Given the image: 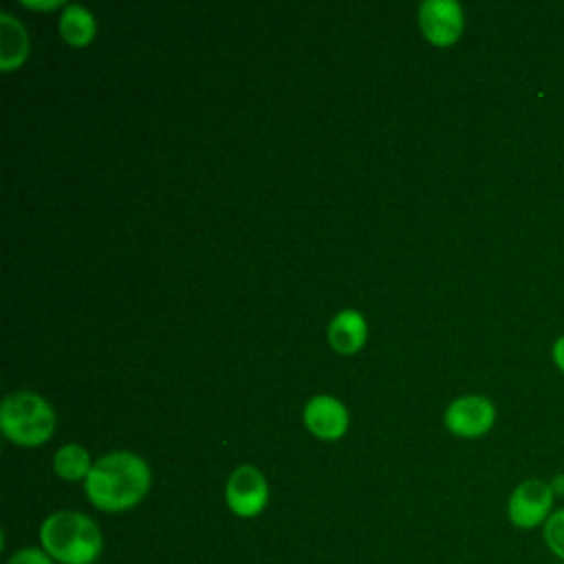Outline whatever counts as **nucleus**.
<instances>
[{
	"mask_svg": "<svg viewBox=\"0 0 564 564\" xmlns=\"http://www.w3.org/2000/svg\"><path fill=\"white\" fill-rule=\"evenodd\" d=\"M551 485H553V491H555V496H564V474L555 476V478L551 480Z\"/></svg>",
	"mask_w": 564,
	"mask_h": 564,
	"instance_id": "obj_17",
	"label": "nucleus"
},
{
	"mask_svg": "<svg viewBox=\"0 0 564 564\" xmlns=\"http://www.w3.org/2000/svg\"><path fill=\"white\" fill-rule=\"evenodd\" d=\"M0 427L15 445L33 447L51 438L55 430L53 408L35 392H11L0 408Z\"/></svg>",
	"mask_w": 564,
	"mask_h": 564,
	"instance_id": "obj_3",
	"label": "nucleus"
},
{
	"mask_svg": "<svg viewBox=\"0 0 564 564\" xmlns=\"http://www.w3.org/2000/svg\"><path fill=\"white\" fill-rule=\"evenodd\" d=\"M53 469L62 480H86V476L93 469V460L86 447L77 443L62 445L53 456Z\"/></svg>",
	"mask_w": 564,
	"mask_h": 564,
	"instance_id": "obj_11",
	"label": "nucleus"
},
{
	"mask_svg": "<svg viewBox=\"0 0 564 564\" xmlns=\"http://www.w3.org/2000/svg\"><path fill=\"white\" fill-rule=\"evenodd\" d=\"M150 467L132 452H112L93 463L84 480L86 498L93 507L119 513L137 507L150 489Z\"/></svg>",
	"mask_w": 564,
	"mask_h": 564,
	"instance_id": "obj_1",
	"label": "nucleus"
},
{
	"mask_svg": "<svg viewBox=\"0 0 564 564\" xmlns=\"http://www.w3.org/2000/svg\"><path fill=\"white\" fill-rule=\"evenodd\" d=\"M304 423L317 438L335 441L348 427V412L337 399L328 394H319L306 403Z\"/></svg>",
	"mask_w": 564,
	"mask_h": 564,
	"instance_id": "obj_8",
	"label": "nucleus"
},
{
	"mask_svg": "<svg viewBox=\"0 0 564 564\" xmlns=\"http://www.w3.org/2000/svg\"><path fill=\"white\" fill-rule=\"evenodd\" d=\"M540 531L549 553L557 562H564V507H557Z\"/></svg>",
	"mask_w": 564,
	"mask_h": 564,
	"instance_id": "obj_13",
	"label": "nucleus"
},
{
	"mask_svg": "<svg viewBox=\"0 0 564 564\" xmlns=\"http://www.w3.org/2000/svg\"><path fill=\"white\" fill-rule=\"evenodd\" d=\"M557 564H564V562H557Z\"/></svg>",
	"mask_w": 564,
	"mask_h": 564,
	"instance_id": "obj_18",
	"label": "nucleus"
},
{
	"mask_svg": "<svg viewBox=\"0 0 564 564\" xmlns=\"http://www.w3.org/2000/svg\"><path fill=\"white\" fill-rule=\"evenodd\" d=\"M40 544L57 564H95L104 553V533L86 513L64 509L42 520Z\"/></svg>",
	"mask_w": 564,
	"mask_h": 564,
	"instance_id": "obj_2",
	"label": "nucleus"
},
{
	"mask_svg": "<svg viewBox=\"0 0 564 564\" xmlns=\"http://www.w3.org/2000/svg\"><path fill=\"white\" fill-rule=\"evenodd\" d=\"M551 480L527 478L513 487L507 500V518L518 531H535L546 524L555 507Z\"/></svg>",
	"mask_w": 564,
	"mask_h": 564,
	"instance_id": "obj_4",
	"label": "nucleus"
},
{
	"mask_svg": "<svg viewBox=\"0 0 564 564\" xmlns=\"http://www.w3.org/2000/svg\"><path fill=\"white\" fill-rule=\"evenodd\" d=\"M7 564H55V560L42 546H24L15 551Z\"/></svg>",
	"mask_w": 564,
	"mask_h": 564,
	"instance_id": "obj_14",
	"label": "nucleus"
},
{
	"mask_svg": "<svg viewBox=\"0 0 564 564\" xmlns=\"http://www.w3.org/2000/svg\"><path fill=\"white\" fill-rule=\"evenodd\" d=\"M29 53V37L24 26L9 13L0 15V68L11 70L22 64Z\"/></svg>",
	"mask_w": 564,
	"mask_h": 564,
	"instance_id": "obj_10",
	"label": "nucleus"
},
{
	"mask_svg": "<svg viewBox=\"0 0 564 564\" xmlns=\"http://www.w3.org/2000/svg\"><path fill=\"white\" fill-rule=\"evenodd\" d=\"M22 4L31 7V9H55V7L62 4V0H46V2H42V0H22Z\"/></svg>",
	"mask_w": 564,
	"mask_h": 564,
	"instance_id": "obj_16",
	"label": "nucleus"
},
{
	"mask_svg": "<svg viewBox=\"0 0 564 564\" xmlns=\"http://www.w3.org/2000/svg\"><path fill=\"white\" fill-rule=\"evenodd\" d=\"M445 425L460 438H478L496 423V405L482 394H465L454 399L445 410Z\"/></svg>",
	"mask_w": 564,
	"mask_h": 564,
	"instance_id": "obj_6",
	"label": "nucleus"
},
{
	"mask_svg": "<svg viewBox=\"0 0 564 564\" xmlns=\"http://www.w3.org/2000/svg\"><path fill=\"white\" fill-rule=\"evenodd\" d=\"M95 18L82 4H68L59 20L62 37L73 46H84L95 37Z\"/></svg>",
	"mask_w": 564,
	"mask_h": 564,
	"instance_id": "obj_12",
	"label": "nucleus"
},
{
	"mask_svg": "<svg viewBox=\"0 0 564 564\" xmlns=\"http://www.w3.org/2000/svg\"><path fill=\"white\" fill-rule=\"evenodd\" d=\"M366 330H368V326H366V319L361 317V313L341 311L328 324V341L337 352L350 355L364 346Z\"/></svg>",
	"mask_w": 564,
	"mask_h": 564,
	"instance_id": "obj_9",
	"label": "nucleus"
},
{
	"mask_svg": "<svg viewBox=\"0 0 564 564\" xmlns=\"http://www.w3.org/2000/svg\"><path fill=\"white\" fill-rule=\"evenodd\" d=\"M225 502L238 518H256L269 502V485L264 474L253 465L234 469L225 485Z\"/></svg>",
	"mask_w": 564,
	"mask_h": 564,
	"instance_id": "obj_5",
	"label": "nucleus"
},
{
	"mask_svg": "<svg viewBox=\"0 0 564 564\" xmlns=\"http://www.w3.org/2000/svg\"><path fill=\"white\" fill-rule=\"evenodd\" d=\"M551 359H553V366L564 375V333L555 337L551 346Z\"/></svg>",
	"mask_w": 564,
	"mask_h": 564,
	"instance_id": "obj_15",
	"label": "nucleus"
},
{
	"mask_svg": "<svg viewBox=\"0 0 564 564\" xmlns=\"http://www.w3.org/2000/svg\"><path fill=\"white\" fill-rule=\"evenodd\" d=\"M419 24L432 44L449 46L460 37L465 18L460 4L454 0H425L419 7Z\"/></svg>",
	"mask_w": 564,
	"mask_h": 564,
	"instance_id": "obj_7",
	"label": "nucleus"
}]
</instances>
